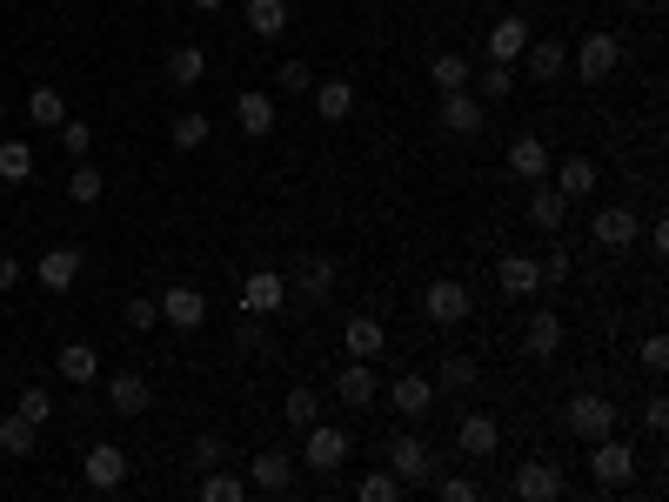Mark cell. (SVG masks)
<instances>
[{
    "label": "cell",
    "mask_w": 669,
    "mask_h": 502,
    "mask_svg": "<svg viewBox=\"0 0 669 502\" xmlns=\"http://www.w3.org/2000/svg\"><path fill=\"white\" fill-rule=\"evenodd\" d=\"M616 395H596V389H582V395H569V408H562V423H569V436L575 443H596V436H610L616 429Z\"/></svg>",
    "instance_id": "obj_1"
},
{
    "label": "cell",
    "mask_w": 669,
    "mask_h": 502,
    "mask_svg": "<svg viewBox=\"0 0 669 502\" xmlns=\"http://www.w3.org/2000/svg\"><path fill=\"white\" fill-rule=\"evenodd\" d=\"M382 449H388V469H395L402 482H415V489L436 482V449L423 443V429H402V436H388Z\"/></svg>",
    "instance_id": "obj_2"
},
{
    "label": "cell",
    "mask_w": 669,
    "mask_h": 502,
    "mask_svg": "<svg viewBox=\"0 0 669 502\" xmlns=\"http://www.w3.org/2000/svg\"><path fill=\"white\" fill-rule=\"evenodd\" d=\"M590 476H596V489H629V482H636V449L616 443V429L596 436V443H590Z\"/></svg>",
    "instance_id": "obj_3"
},
{
    "label": "cell",
    "mask_w": 669,
    "mask_h": 502,
    "mask_svg": "<svg viewBox=\"0 0 669 502\" xmlns=\"http://www.w3.org/2000/svg\"><path fill=\"white\" fill-rule=\"evenodd\" d=\"M542 182H549L562 201H590L603 175H596V161H590V154H569V161H549V175H542Z\"/></svg>",
    "instance_id": "obj_4"
},
{
    "label": "cell",
    "mask_w": 669,
    "mask_h": 502,
    "mask_svg": "<svg viewBox=\"0 0 669 502\" xmlns=\"http://www.w3.org/2000/svg\"><path fill=\"white\" fill-rule=\"evenodd\" d=\"M301 436H308V449H301V456H308V469H315V476H334V469L349 462V449H355V443H349V429H328V423H308Z\"/></svg>",
    "instance_id": "obj_5"
},
{
    "label": "cell",
    "mask_w": 669,
    "mask_h": 502,
    "mask_svg": "<svg viewBox=\"0 0 669 502\" xmlns=\"http://www.w3.org/2000/svg\"><path fill=\"white\" fill-rule=\"evenodd\" d=\"M616 67H623V41L616 34H582L575 41V74L582 80H610Z\"/></svg>",
    "instance_id": "obj_6"
},
{
    "label": "cell",
    "mask_w": 669,
    "mask_h": 502,
    "mask_svg": "<svg viewBox=\"0 0 669 502\" xmlns=\"http://www.w3.org/2000/svg\"><path fill=\"white\" fill-rule=\"evenodd\" d=\"M442 134H456V141H475L482 134V121H489V101H475L469 88H456V95H442Z\"/></svg>",
    "instance_id": "obj_7"
},
{
    "label": "cell",
    "mask_w": 669,
    "mask_h": 502,
    "mask_svg": "<svg viewBox=\"0 0 669 502\" xmlns=\"http://www.w3.org/2000/svg\"><path fill=\"white\" fill-rule=\"evenodd\" d=\"M423 315H429V321H442V328L469 321V288H462L456 275H436V282L423 288Z\"/></svg>",
    "instance_id": "obj_8"
},
{
    "label": "cell",
    "mask_w": 669,
    "mask_h": 502,
    "mask_svg": "<svg viewBox=\"0 0 669 502\" xmlns=\"http://www.w3.org/2000/svg\"><path fill=\"white\" fill-rule=\"evenodd\" d=\"M248 489H262V495L295 489V456L288 449H255V456H248Z\"/></svg>",
    "instance_id": "obj_9"
},
{
    "label": "cell",
    "mask_w": 669,
    "mask_h": 502,
    "mask_svg": "<svg viewBox=\"0 0 669 502\" xmlns=\"http://www.w3.org/2000/svg\"><path fill=\"white\" fill-rule=\"evenodd\" d=\"M382 395L395 402V415H408V423H423V415L436 408V395H442V389H436L429 375H415V369H408V375H395V382H388Z\"/></svg>",
    "instance_id": "obj_10"
},
{
    "label": "cell",
    "mask_w": 669,
    "mask_h": 502,
    "mask_svg": "<svg viewBox=\"0 0 669 502\" xmlns=\"http://www.w3.org/2000/svg\"><path fill=\"white\" fill-rule=\"evenodd\" d=\"M80 476H88V489H121L128 482V449H114V443H95L88 456H80Z\"/></svg>",
    "instance_id": "obj_11"
},
{
    "label": "cell",
    "mask_w": 669,
    "mask_h": 502,
    "mask_svg": "<svg viewBox=\"0 0 669 502\" xmlns=\"http://www.w3.org/2000/svg\"><path fill=\"white\" fill-rule=\"evenodd\" d=\"M288 302V275H275V269H255L241 282V315H275Z\"/></svg>",
    "instance_id": "obj_12"
},
{
    "label": "cell",
    "mask_w": 669,
    "mask_h": 502,
    "mask_svg": "<svg viewBox=\"0 0 669 502\" xmlns=\"http://www.w3.org/2000/svg\"><path fill=\"white\" fill-rule=\"evenodd\" d=\"M161 321H167V328H182V335H195V328L208 321V295L188 288V282H182V288H167V295H161Z\"/></svg>",
    "instance_id": "obj_13"
},
{
    "label": "cell",
    "mask_w": 669,
    "mask_h": 502,
    "mask_svg": "<svg viewBox=\"0 0 669 502\" xmlns=\"http://www.w3.org/2000/svg\"><path fill=\"white\" fill-rule=\"evenodd\" d=\"M556 349H562V315L556 308H536L523 321V356L529 362H556Z\"/></svg>",
    "instance_id": "obj_14"
},
{
    "label": "cell",
    "mask_w": 669,
    "mask_h": 502,
    "mask_svg": "<svg viewBox=\"0 0 669 502\" xmlns=\"http://www.w3.org/2000/svg\"><path fill=\"white\" fill-rule=\"evenodd\" d=\"M456 449L469 456V462H482V456H495L502 449V429H495V415H482V408H469L462 423H456Z\"/></svg>",
    "instance_id": "obj_15"
},
{
    "label": "cell",
    "mask_w": 669,
    "mask_h": 502,
    "mask_svg": "<svg viewBox=\"0 0 669 502\" xmlns=\"http://www.w3.org/2000/svg\"><path fill=\"white\" fill-rule=\"evenodd\" d=\"M234 121H241V134H248V141H268V134H275V95L241 88V95H234Z\"/></svg>",
    "instance_id": "obj_16"
},
{
    "label": "cell",
    "mask_w": 669,
    "mask_h": 502,
    "mask_svg": "<svg viewBox=\"0 0 669 502\" xmlns=\"http://www.w3.org/2000/svg\"><path fill=\"white\" fill-rule=\"evenodd\" d=\"M590 234H596V248H610V255H623V248H629V241L643 234V221H636V208H596Z\"/></svg>",
    "instance_id": "obj_17"
},
{
    "label": "cell",
    "mask_w": 669,
    "mask_h": 502,
    "mask_svg": "<svg viewBox=\"0 0 669 502\" xmlns=\"http://www.w3.org/2000/svg\"><path fill=\"white\" fill-rule=\"evenodd\" d=\"M342 349H349L355 362H375V356L388 349V328H382L375 315H349V321H342Z\"/></svg>",
    "instance_id": "obj_18"
},
{
    "label": "cell",
    "mask_w": 669,
    "mask_h": 502,
    "mask_svg": "<svg viewBox=\"0 0 669 502\" xmlns=\"http://www.w3.org/2000/svg\"><path fill=\"white\" fill-rule=\"evenodd\" d=\"M495 288L509 295V302L536 295V288H542V262H529V255H502V262H495Z\"/></svg>",
    "instance_id": "obj_19"
},
{
    "label": "cell",
    "mask_w": 669,
    "mask_h": 502,
    "mask_svg": "<svg viewBox=\"0 0 669 502\" xmlns=\"http://www.w3.org/2000/svg\"><path fill=\"white\" fill-rule=\"evenodd\" d=\"M334 395H342L349 408H375V402H382V375H375L369 362H349L342 375H334Z\"/></svg>",
    "instance_id": "obj_20"
},
{
    "label": "cell",
    "mask_w": 669,
    "mask_h": 502,
    "mask_svg": "<svg viewBox=\"0 0 669 502\" xmlns=\"http://www.w3.org/2000/svg\"><path fill=\"white\" fill-rule=\"evenodd\" d=\"M529 41H536V34H529V21H523V14H502V21L489 28V61H509V67H516Z\"/></svg>",
    "instance_id": "obj_21"
},
{
    "label": "cell",
    "mask_w": 669,
    "mask_h": 502,
    "mask_svg": "<svg viewBox=\"0 0 669 502\" xmlns=\"http://www.w3.org/2000/svg\"><path fill=\"white\" fill-rule=\"evenodd\" d=\"M80 269H88V255H80V248H47L34 275H41V288H54V295H61V288H74V282H80Z\"/></svg>",
    "instance_id": "obj_22"
},
{
    "label": "cell",
    "mask_w": 669,
    "mask_h": 502,
    "mask_svg": "<svg viewBox=\"0 0 669 502\" xmlns=\"http://www.w3.org/2000/svg\"><path fill=\"white\" fill-rule=\"evenodd\" d=\"M523 74L549 88V80L569 74V47H562V41H529V47H523Z\"/></svg>",
    "instance_id": "obj_23"
},
{
    "label": "cell",
    "mask_w": 669,
    "mask_h": 502,
    "mask_svg": "<svg viewBox=\"0 0 669 502\" xmlns=\"http://www.w3.org/2000/svg\"><path fill=\"white\" fill-rule=\"evenodd\" d=\"M516 495L523 502H556L562 495V469L556 462H523L516 469Z\"/></svg>",
    "instance_id": "obj_24"
},
{
    "label": "cell",
    "mask_w": 669,
    "mask_h": 502,
    "mask_svg": "<svg viewBox=\"0 0 669 502\" xmlns=\"http://www.w3.org/2000/svg\"><path fill=\"white\" fill-rule=\"evenodd\" d=\"M509 175H516V182H542V175H549V148H542L536 134H516V141H509Z\"/></svg>",
    "instance_id": "obj_25"
},
{
    "label": "cell",
    "mask_w": 669,
    "mask_h": 502,
    "mask_svg": "<svg viewBox=\"0 0 669 502\" xmlns=\"http://www.w3.org/2000/svg\"><path fill=\"white\" fill-rule=\"evenodd\" d=\"M41 449V429L28 423V415L14 408V415H0V456H14V462H28Z\"/></svg>",
    "instance_id": "obj_26"
},
{
    "label": "cell",
    "mask_w": 669,
    "mask_h": 502,
    "mask_svg": "<svg viewBox=\"0 0 669 502\" xmlns=\"http://www.w3.org/2000/svg\"><path fill=\"white\" fill-rule=\"evenodd\" d=\"M469 88H475V101H509L516 95V67L509 61H489V67L469 74Z\"/></svg>",
    "instance_id": "obj_27"
},
{
    "label": "cell",
    "mask_w": 669,
    "mask_h": 502,
    "mask_svg": "<svg viewBox=\"0 0 669 502\" xmlns=\"http://www.w3.org/2000/svg\"><path fill=\"white\" fill-rule=\"evenodd\" d=\"M54 369H61V382H80V389H88V382L101 375V349H95V342H67Z\"/></svg>",
    "instance_id": "obj_28"
},
{
    "label": "cell",
    "mask_w": 669,
    "mask_h": 502,
    "mask_svg": "<svg viewBox=\"0 0 669 502\" xmlns=\"http://www.w3.org/2000/svg\"><path fill=\"white\" fill-rule=\"evenodd\" d=\"M288 295H308V302H328V295H334V262H328V255H308V262H301V275L288 282Z\"/></svg>",
    "instance_id": "obj_29"
},
{
    "label": "cell",
    "mask_w": 669,
    "mask_h": 502,
    "mask_svg": "<svg viewBox=\"0 0 669 502\" xmlns=\"http://www.w3.org/2000/svg\"><path fill=\"white\" fill-rule=\"evenodd\" d=\"M147 402H154V395H147V382H141L134 369H128V375H108V408H114V415H147Z\"/></svg>",
    "instance_id": "obj_30"
},
{
    "label": "cell",
    "mask_w": 669,
    "mask_h": 502,
    "mask_svg": "<svg viewBox=\"0 0 669 502\" xmlns=\"http://www.w3.org/2000/svg\"><path fill=\"white\" fill-rule=\"evenodd\" d=\"M248 34H255V41H282L288 34V0H248Z\"/></svg>",
    "instance_id": "obj_31"
},
{
    "label": "cell",
    "mask_w": 669,
    "mask_h": 502,
    "mask_svg": "<svg viewBox=\"0 0 669 502\" xmlns=\"http://www.w3.org/2000/svg\"><path fill=\"white\" fill-rule=\"evenodd\" d=\"M469 74H475V67H469V54H456V47L429 61V80H436V95H456V88H469Z\"/></svg>",
    "instance_id": "obj_32"
},
{
    "label": "cell",
    "mask_w": 669,
    "mask_h": 502,
    "mask_svg": "<svg viewBox=\"0 0 669 502\" xmlns=\"http://www.w3.org/2000/svg\"><path fill=\"white\" fill-rule=\"evenodd\" d=\"M315 114L321 121H349L355 114V88H349V80H321V88H315Z\"/></svg>",
    "instance_id": "obj_33"
},
{
    "label": "cell",
    "mask_w": 669,
    "mask_h": 502,
    "mask_svg": "<svg viewBox=\"0 0 669 502\" xmlns=\"http://www.w3.org/2000/svg\"><path fill=\"white\" fill-rule=\"evenodd\" d=\"M167 141H175L182 154H195V148H208V114H201V108H182L175 121H167Z\"/></svg>",
    "instance_id": "obj_34"
},
{
    "label": "cell",
    "mask_w": 669,
    "mask_h": 502,
    "mask_svg": "<svg viewBox=\"0 0 669 502\" xmlns=\"http://www.w3.org/2000/svg\"><path fill=\"white\" fill-rule=\"evenodd\" d=\"M167 80H175V88H201V80H208V54L201 47H175V54H167Z\"/></svg>",
    "instance_id": "obj_35"
},
{
    "label": "cell",
    "mask_w": 669,
    "mask_h": 502,
    "mask_svg": "<svg viewBox=\"0 0 669 502\" xmlns=\"http://www.w3.org/2000/svg\"><path fill=\"white\" fill-rule=\"evenodd\" d=\"M195 482H201V502H241V495H248V476H228L221 462H215V469H201Z\"/></svg>",
    "instance_id": "obj_36"
},
{
    "label": "cell",
    "mask_w": 669,
    "mask_h": 502,
    "mask_svg": "<svg viewBox=\"0 0 669 502\" xmlns=\"http://www.w3.org/2000/svg\"><path fill=\"white\" fill-rule=\"evenodd\" d=\"M529 221H536L542 234H556V228L569 221V201H562L556 188H536V195H529Z\"/></svg>",
    "instance_id": "obj_37"
},
{
    "label": "cell",
    "mask_w": 669,
    "mask_h": 502,
    "mask_svg": "<svg viewBox=\"0 0 669 502\" xmlns=\"http://www.w3.org/2000/svg\"><path fill=\"white\" fill-rule=\"evenodd\" d=\"M28 121H34V128H61V121H67L61 88H34V95H28Z\"/></svg>",
    "instance_id": "obj_38"
},
{
    "label": "cell",
    "mask_w": 669,
    "mask_h": 502,
    "mask_svg": "<svg viewBox=\"0 0 669 502\" xmlns=\"http://www.w3.org/2000/svg\"><path fill=\"white\" fill-rule=\"evenodd\" d=\"M101 195H108V182H101V167H88V161H80L74 175H67V201H80V208H95Z\"/></svg>",
    "instance_id": "obj_39"
},
{
    "label": "cell",
    "mask_w": 669,
    "mask_h": 502,
    "mask_svg": "<svg viewBox=\"0 0 669 502\" xmlns=\"http://www.w3.org/2000/svg\"><path fill=\"white\" fill-rule=\"evenodd\" d=\"M282 415H288V429H308V423H321V395H315V389L301 382V389H288Z\"/></svg>",
    "instance_id": "obj_40"
},
{
    "label": "cell",
    "mask_w": 669,
    "mask_h": 502,
    "mask_svg": "<svg viewBox=\"0 0 669 502\" xmlns=\"http://www.w3.org/2000/svg\"><path fill=\"white\" fill-rule=\"evenodd\" d=\"M34 175V148L28 141H0V182H28Z\"/></svg>",
    "instance_id": "obj_41"
},
{
    "label": "cell",
    "mask_w": 669,
    "mask_h": 502,
    "mask_svg": "<svg viewBox=\"0 0 669 502\" xmlns=\"http://www.w3.org/2000/svg\"><path fill=\"white\" fill-rule=\"evenodd\" d=\"M475 356H442V369H436V389H475Z\"/></svg>",
    "instance_id": "obj_42"
},
{
    "label": "cell",
    "mask_w": 669,
    "mask_h": 502,
    "mask_svg": "<svg viewBox=\"0 0 669 502\" xmlns=\"http://www.w3.org/2000/svg\"><path fill=\"white\" fill-rule=\"evenodd\" d=\"M355 495H362V502H395V495H402V476H395V469H369Z\"/></svg>",
    "instance_id": "obj_43"
},
{
    "label": "cell",
    "mask_w": 669,
    "mask_h": 502,
    "mask_svg": "<svg viewBox=\"0 0 669 502\" xmlns=\"http://www.w3.org/2000/svg\"><path fill=\"white\" fill-rule=\"evenodd\" d=\"M275 88H282V95H308V88H315V67H308V61H282V67H275Z\"/></svg>",
    "instance_id": "obj_44"
},
{
    "label": "cell",
    "mask_w": 669,
    "mask_h": 502,
    "mask_svg": "<svg viewBox=\"0 0 669 502\" xmlns=\"http://www.w3.org/2000/svg\"><path fill=\"white\" fill-rule=\"evenodd\" d=\"M436 495L442 502H482V482L475 476H436Z\"/></svg>",
    "instance_id": "obj_45"
},
{
    "label": "cell",
    "mask_w": 669,
    "mask_h": 502,
    "mask_svg": "<svg viewBox=\"0 0 669 502\" xmlns=\"http://www.w3.org/2000/svg\"><path fill=\"white\" fill-rule=\"evenodd\" d=\"M61 148H67V154H74V161H80V154H88V148H95V128H88V121H74V114H67V121H61Z\"/></svg>",
    "instance_id": "obj_46"
},
{
    "label": "cell",
    "mask_w": 669,
    "mask_h": 502,
    "mask_svg": "<svg viewBox=\"0 0 669 502\" xmlns=\"http://www.w3.org/2000/svg\"><path fill=\"white\" fill-rule=\"evenodd\" d=\"M14 408H21V415H28V423L41 429V423H47V415H54V395H41V389H21V402H14Z\"/></svg>",
    "instance_id": "obj_47"
},
{
    "label": "cell",
    "mask_w": 669,
    "mask_h": 502,
    "mask_svg": "<svg viewBox=\"0 0 669 502\" xmlns=\"http://www.w3.org/2000/svg\"><path fill=\"white\" fill-rule=\"evenodd\" d=\"M234 342L248 349V356H268V335H262V315H241V335Z\"/></svg>",
    "instance_id": "obj_48"
},
{
    "label": "cell",
    "mask_w": 669,
    "mask_h": 502,
    "mask_svg": "<svg viewBox=\"0 0 669 502\" xmlns=\"http://www.w3.org/2000/svg\"><path fill=\"white\" fill-rule=\"evenodd\" d=\"M154 321H161V302L154 295H134L128 302V328H154Z\"/></svg>",
    "instance_id": "obj_49"
},
{
    "label": "cell",
    "mask_w": 669,
    "mask_h": 502,
    "mask_svg": "<svg viewBox=\"0 0 669 502\" xmlns=\"http://www.w3.org/2000/svg\"><path fill=\"white\" fill-rule=\"evenodd\" d=\"M643 369H669V335H643Z\"/></svg>",
    "instance_id": "obj_50"
},
{
    "label": "cell",
    "mask_w": 669,
    "mask_h": 502,
    "mask_svg": "<svg viewBox=\"0 0 669 502\" xmlns=\"http://www.w3.org/2000/svg\"><path fill=\"white\" fill-rule=\"evenodd\" d=\"M221 456H228V443H221V436H201V443H195V476H201V469H215Z\"/></svg>",
    "instance_id": "obj_51"
},
{
    "label": "cell",
    "mask_w": 669,
    "mask_h": 502,
    "mask_svg": "<svg viewBox=\"0 0 669 502\" xmlns=\"http://www.w3.org/2000/svg\"><path fill=\"white\" fill-rule=\"evenodd\" d=\"M643 423H649V436H662V429H669V402H662V395H649V402H643Z\"/></svg>",
    "instance_id": "obj_52"
},
{
    "label": "cell",
    "mask_w": 669,
    "mask_h": 502,
    "mask_svg": "<svg viewBox=\"0 0 669 502\" xmlns=\"http://www.w3.org/2000/svg\"><path fill=\"white\" fill-rule=\"evenodd\" d=\"M569 282V255H562V248H556V255L542 262V288H562Z\"/></svg>",
    "instance_id": "obj_53"
},
{
    "label": "cell",
    "mask_w": 669,
    "mask_h": 502,
    "mask_svg": "<svg viewBox=\"0 0 669 502\" xmlns=\"http://www.w3.org/2000/svg\"><path fill=\"white\" fill-rule=\"evenodd\" d=\"M643 241H649V255H669V221H649Z\"/></svg>",
    "instance_id": "obj_54"
},
{
    "label": "cell",
    "mask_w": 669,
    "mask_h": 502,
    "mask_svg": "<svg viewBox=\"0 0 669 502\" xmlns=\"http://www.w3.org/2000/svg\"><path fill=\"white\" fill-rule=\"evenodd\" d=\"M14 282H21V262H14V255H0V288H14Z\"/></svg>",
    "instance_id": "obj_55"
},
{
    "label": "cell",
    "mask_w": 669,
    "mask_h": 502,
    "mask_svg": "<svg viewBox=\"0 0 669 502\" xmlns=\"http://www.w3.org/2000/svg\"><path fill=\"white\" fill-rule=\"evenodd\" d=\"M188 8H195V14H215V8H221V0H188Z\"/></svg>",
    "instance_id": "obj_56"
},
{
    "label": "cell",
    "mask_w": 669,
    "mask_h": 502,
    "mask_svg": "<svg viewBox=\"0 0 669 502\" xmlns=\"http://www.w3.org/2000/svg\"><path fill=\"white\" fill-rule=\"evenodd\" d=\"M0 121H8V95H0Z\"/></svg>",
    "instance_id": "obj_57"
}]
</instances>
